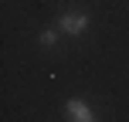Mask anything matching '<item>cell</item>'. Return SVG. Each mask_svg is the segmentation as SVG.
Returning a JSON list of instances; mask_svg holds the SVG:
<instances>
[{"instance_id": "obj_1", "label": "cell", "mask_w": 129, "mask_h": 122, "mask_svg": "<svg viewBox=\"0 0 129 122\" xmlns=\"http://www.w3.org/2000/svg\"><path fill=\"white\" fill-rule=\"evenodd\" d=\"M85 27H88V14L85 10H68L58 17V31L68 34V37H78V34H85Z\"/></svg>"}, {"instance_id": "obj_2", "label": "cell", "mask_w": 129, "mask_h": 122, "mask_svg": "<svg viewBox=\"0 0 129 122\" xmlns=\"http://www.w3.org/2000/svg\"><path fill=\"white\" fill-rule=\"evenodd\" d=\"M68 115H71V122H95L92 119V112H88V105L82 102V98H68Z\"/></svg>"}, {"instance_id": "obj_3", "label": "cell", "mask_w": 129, "mask_h": 122, "mask_svg": "<svg viewBox=\"0 0 129 122\" xmlns=\"http://www.w3.org/2000/svg\"><path fill=\"white\" fill-rule=\"evenodd\" d=\"M38 41H41V48H54V44H58V31H54V27H44Z\"/></svg>"}]
</instances>
